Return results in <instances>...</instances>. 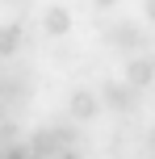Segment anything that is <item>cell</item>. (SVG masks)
Wrapping results in <instances>:
<instances>
[{"label": "cell", "instance_id": "277c9868", "mask_svg": "<svg viewBox=\"0 0 155 159\" xmlns=\"http://www.w3.org/2000/svg\"><path fill=\"white\" fill-rule=\"evenodd\" d=\"M67 30H71V13H67V8H46V13H42V34L63 38Z\"/></svg>", "mask_w": 155, "mask_h": 159}, {"label": "cell", "instance_id": "7a4b0ae2", "mask_svg": "<svg viewBox=\"0 0 155 159\" xmlns=\"http://www.w3.org/2000/svg\"><path fill=\"white\" fill-rule=\"evenodd\" d=\"M105 105L117 113H130L134 109V88L130 84H105Z\"/></svg>", "mask_w": 155, "mask_h": 159}, {"label": "cell", "instance_id": "5b68a950", "mask_svg": "<svg viewBox=\"0 0 155 159\" xmlns=\"http://www.w3.org/2000/svg\"><path fill=\"white\" fill-rule=\"evenodd\" d=\"M67 105H71V113H75L80 121L97 117V96H92V92H84V88H75V92H71V101H67Z\"/></svg>", "mask_w": 155, "mask_h": 159}, {"label": "cell", "instance_id": "3957f363", "mask_svg": "<svg viewBox=\"0 0 155 159\" xmlns=\"http://www.w3.org/2000/svg\"><path fill=\"white\" fill-rule=\"evenodd\" d=\"M155 80V59H134L130 67H126V84L134 88V92H139V88H147Z\"/></svg>", "mask_w": 155, "mask_h": 159}, {"label": "cell", "instance_id": "52a82bcc", "mask_svg": "<svg viewBox=\"0 0 155 159\" xmlns=\"http://www.w3.org/2000/svg\"><path fill=\"white\" fill-rule=\"evenodd\" d=\"M147 21H155V0H147Z\"/></svg>", "mask_w": 155, "mask_h": 159}, {"label": "cell", "instance_id": "8992f818", "mask_svg": "<svg viewBox=\"0 0 155 159\" xmlns=\"http://www.w3.org/2000/svg\"><path fill=\"white\" fill-rule=\"evenodd\" d=\"M17 46H21V30H17V25H4V30H0V59L17 55Z\"/></svg>", "mask_w": 155, "mask_h": 159}, {"label": "cell", "instance_id": "6da1fadb", "mask_svg": "<svg viewBox=\"0 0 155 159\" xmlns=\"http://www.w3.org/2000/svg\"><path fill=\"white\" fill-rule=\"evenodd\" d=\"M105 38H109V46H113V50H134V46H143V34H139V25H130V21H117V25H109V30H105Z\"/></svg>", "mask_w": 155, "mask_h": 159}, {"label": "cell", "instance_id": "ba28073f", "mask_svg": "<svg viewBox=\"0 0 155 159\" xmlns=\"http://www.w3.org/2000/svg\"><path fill=\"white\" fill-rule=\"evenodd\" d=\"M97 4H101V8H109V4H117V0H97Z\"/></svg>", "mask_w": 155, "mask_h": 159}]
</instances>
